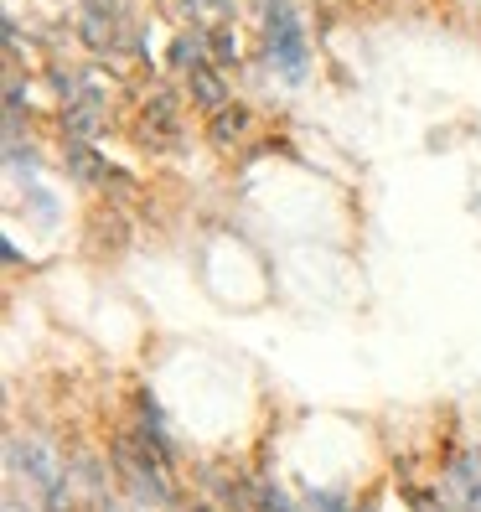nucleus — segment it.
<instances>
[{"mask_svg": "<svg viewBox=\"0 0 481 512\" xmlns=\"http://www.w3.org/2000/svg\"><path fill=\"white\" fill-rule=\"evenodd\" d=\"M254 6H259V47L269 57V68L285 83H300L311 73V37L295 0H254Z\"/></svg>", "mask_w": 481, "mask_h": 512, "instance_id": "1", "label": "nucleus"}, {"mask_svg": "<svg viewBox=\"0 0 481 512\" xmlns=\"http://www.w3.org/2000/svg\"><path fill=\"white\" fill-rule=\"evenodd\" d=\"M11 466L26 476V487H37V497H42L47 512H73L78 507L73 476H68L63 456H57L47 440H16L11 435Z\"/></svg>", "mask_w": 481, "mask_h": 512, "instance_id": "2", "label": "nucleus"}, {"mask_svg": "<svg viewBox=\"0 0 481 512\" xmlns=\"http://www.w3.org/2000/svg\"><path fill=\"white\" fill-rule=\"evenodd\" d=\"M202 42H207V37H202ZM176 83H182V94H187V99H192V109H202V114H213V109H223V104L233 99L228 68H218L207 47L192 57V68H187L182 78H176Z\"/></svg>", "mask_w": 481, "mask_h": 512, "instance_id": "3", "label": "nucleus"}, {"mask_svg": "<svg viewBox=\"0 0 481 512\" xmlns=\"http://www.w3.org/2000/svg\"><path fill=\"white\" fill-rule=\"evenodd\" d=\"M57 119H63V140H99L104 125H109V99H104V88L83 78L78 94H73L63 109H57Z\"/></svg>", "mask_w": 481, "mask_h": 512, "instance_id": "4", "label": "nucleus"}, {"mask_svg": "<svg viewBox=\"0 0 481 512\" xmlns=\"http://www.w3.org/2000/svg\"><path fill=\"white\" fill-rule=\"evenodd\" d=\"M176 135H182V94H176V88H150L145 104H140V140L150 150H161Z\"/></svg>", "mask_w": 481, "mask_h": 512, "instance_id": "5", "label": "nucleus"}, {"mask_svg": "<svg viewBox=\"0 0 481 512\" xmlns=\"http://www.w3.org/2000/svg\"><path fill=\"white\" fill-rule=\"evenodd\" d=\"M78 37H83L88 52H119V47H125L119 6H109V0H83V6H78Z\"/></svg>", "mask_w": 481, "mask_h": 512, "instance_id": "6", "label": "nucleus"}, {"mask_svg": "<svg viewBox=\"0 0 481 512\" xmlns=\"http://www.w3.org/2000/svg\"><path fill=\"white\" fill-rule=\"evenodd\" d=\"M445 497L456 512H481V456L476 450H456L445 461Z\"/></svg>", "mask_w": 481, "mask_h": 512, "instance_id": "7", "label": "nucleus"}, {"mask_svg": "<svg viewBox=\"0 0 481 512\" xmlns=\"http://www.w3.org/2000/svg\"><path fill=\"white\" fill-rule=\"evenodd\" d=\"M254 125H259V119H254V109L228 99L223 109H213V114H207V145H213L218 156H233V150H238V145H244V140L254 135Z\"/></svg>", "mask_w": 481, "mask_h": 512, "instance_id": "8", "label": "nucleus"}, {"mask_svg": "<svg viewBox=\"0 0 481 512\" xmlns=\"http://www.w3.org/2000/svg\"><path fill=\"white\" fill-rule=\"evenodd\" d=\"M207 37V52H213V63L218 68H238V63H244V37H238V26L233 21H223V26H213V32H202Z\"/></svg>", "mask_w": 481, "mask_h": 512, "instance_id": "9", "label": "nucleus"}, {"mask_svg": "<svg viewBox=\"0 0 481 512\" xmlns=\"http://www.w3.org/2000/svg\"><path fill=\"white\" fill-rule=\"evenodd\" d=\"M26 114H32V88L16 68H6V135H21Z\"/></svg>", "mask_w": 481, "mask_h": 512, "instance_id": "10", "label": "nucleus"}, {"mask_svg": "<svg viewBox=\"0 0 481 512\" xmlns=\"http://www.w3.org/2000/svg\"><path fill=\"white\" fill-rule=\"evenodd\" d=\"M249 512H300V507L290 502V492L280 481L259 476V481H249Z\"/></svg>", "mask_w": 481, "mask_h": 512, "instance_id": "11", "label": "nucleus"}, {"mask_svg": "<svg viewBox=\"0 0 481 512\" xmlns=\"http://www.w3.org/2000/svg\"><path fill=\"white\" fill-rule=\"evenodd\" d=\"M0 512H32V507H21V492L6 487V497H0Z\"/></svg>", "mask_w": 481, "mask_h": 512, "instance_id": "12", "label": "nucleus"}, {"mask_svg": "<svg viewBox=\"0 0 481 512\" xmlns=\"http://www.w3.org/2000/svg\"><path fill=\"white\" fill-rule=\"evenodd\" d=\"M176 512H213V507H207V502H182Z\"/></svg>", "mask_w": 481, "mask_h": 512, "instance_id": "13", "label": "nucleus"}, {"mask_svg": "<svg viewBox=\"0 0 481 512\" xmlns=\"http://www.w3.org/2000/svg\"><path fill=\"white\" fill-rule=\"evenodd\" d=\"M109 6H125V0H109Z\"/></svg>", "mask_w": 481, "mask_h": 512, "instance_id": "14", "label": "nucleus"}]
</instances>
